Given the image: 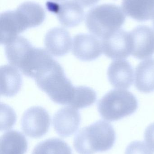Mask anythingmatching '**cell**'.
I'll return each mask as SVG.
<instances>
[{
  "label": "cell",
  "instance_id": "7a4b0ae2",
  "mask_svg": "<svg viewBox=\"0 0 154 154\" xmlns=\"http://www.w3.org/2000/svg\"><path fill=\"white\" fill-rule=\"evenodd\" d=\"M116 138L115 131L110 123L99 120L81 128L74 137L73 145L80 154H94L112 148Z\"/></svg>",
  "mask_w": 154,
  "mask_h": 154
},
{
  "label": "cell",
  "instance_id": "4fadbf2b",
  "mask_svg": "<svg viewBox=\"0 0 154 154\" xmlns=\"http://www.w3.org/2000/svg\"><path fill=\"white\" fill-rule=\"evenodd\" d=\"M107 75L109 82L117 88H128L134 82V69L125 60L113 61L108 69Z\"/></svg>",
  "mask_w": 154,
  "mask_h": 154
},
{
  "label": "cell",
  "instance_id": "5bb4252c",
  "mask_svg": "<svg viewBox=\"0 0 154 154\" xmlns=\"http://www.w3.org/2000/svg\"><path fill=\"white\" fill-rule=\"evenodd\" d=\"M1 43L6 45L27 29L25 24L15 11H7L1 14Z\"/></svg>",
  "mask_w": 154,
  "mask_h": 154
},
{
  "label": "cell",
  "instance_id": "7c38bea8",
  "mask_svg": "<svg viewBox=\"0 0 154 154\" xmlns=\"http://www.w3.org/2000/svg\"><path fill=\"white\" fill-rule=\"evenodd\" d=\"M72 39L67 30L55 28L49 30L44 38V45L47 51L53 56L62 57L70 51Z\"/></svg>",
  "mask_w": 154,
  "mask_h": 154
},
{
  "label": "cell",
  "instance_id": "603a6c76",
  "mask_svg": "<svg viewBox=\"0 0 154 154\" xmlns=\"http://www.w3.org/2000/svg\"><path fill=\"white\" fill-rule=\"evenodd\" d=\"M99 0H74L75 2L84 7H88L96 4Z\"/></svg>",
  "mask_w": 154,
  "mask_h": 154
},
{
  "label": "cell",
  "instance_id": "44dd1931",
  "mask_svg": "<svg viewBox=\"0 0 154 154\" xmlns=\"http://www.w3.org/2000/svg\"><path fill=\"white\" fill-rule=\"evenodd\" d=\"M1 109L3 111L4 119H7V124L6 129L11 128L16 121V116L13 109L5 104H1Z\"/></svg>",
  "mask_w": 154,
  "mask_h": 154
},
{
  "label": "cell",
  "instance_id": "7402d4cb",
  "mask_svg": "<svg viewBox=\"0 0 154 154\" xmlns=\"http://www.w3.org/2000/svg\"><path fill=\"white\" fill-rule=\"evenodd\" d=\"M144 138L147 145L154 152V123L146 128L144 133Z\"/></svg>",
  "mask_w": 154,
  "mask_h": 154
},
{
  "label": "cell",
  "instance_id": "ffe728a7",
  "mask_svg": "<svg viewBox=\"0 0 154 154\" xmlns=\"http://www.w3.org/2000/svg\"><path fill=\"white\" fill-rule=\"evenodd\" d=\"M125 154H153L152 150L143 141H134L126 149Z\"/></svg>",
  "mask_w": 154,
  "mask_h": 154
},
{
  "label": "cell",
  "instance_id": "ba28073f",
  "mask_svg": "<svg viewBox=\"0 0 154 154\" xmlns=\"http://www.w3.org/2000/svg\"><path fill=\"white\" fill-rule=\"evenodd\" d=\"M46 6L49 11L57 15L61 24L67 28L78 26L84 20V10L75 1H67L60 3L49 2Z\"/></svg>",
  "mask_w": 154,
  "mask_h": 154
},
{
  "label": "cell",
  "instance_id": "9a60e30c",
  "mask_svg": "<svg viewBox=\"0 0 154 154\" xmlns=\"http://www.w3.org/2000/svg\"><path fill=\"white\" fill-rule=\"evenodd\" d=\"M122 7L127 15L138 21L154 17V0H123Z\"/></svg>",
  "mask_w": 154,
  "mask_h": 154
},
{
  "label": "cell",
  "instance_id": "9c48e42d",
  "mask_svg": "<svg viewBox=\"0 0 154 154\" xmlns=\"http://www.w3.org/2000/svg\"><path fill=\"white\" fill-rule=\"evenodd\" d=\"M132 54L139 60L145 59L154 54V30L145 25L137 26L130 32Z\"/></svg>",
  "mask_w": 154,
  "mask_h": 154
},
{
  "label": "cell",
  "instance_id": "d4e9b609",
  "mask_svg": "<svg viewBox=\"0 0 154 154\" xmlns=\"http://www.w3.org/2000/svg\"><path fill=\"white\" fill-rule=\"evenodd\" d=\"M52 1H61V0H52Z\"/></svg>",
  "mask_w": 154,
  "mask_h": 154
},
{
  "label": "cell",
  "instance_id": "2e32d148",
  "mask_svg": "<svg viewBox=\"0 0 154 154\" xmlns=\"http://www.w3.org/2000/svg\"><path fill=\"white\" fill-rule=\"evenodd\" d=\"M1 94L12 97L19 92L22 84V79L16 68L9 65L1 67Z\"/></svg>",
  "mask_w": 154,
  "mask_h": 154
},
{
  "label": "cell",
  "instance_id": "30bf717a",
  "mask_svg": "<svg viewBox=\"0 0 154 154\" xmlns=\"http://www.w3.org/2000/svg\"><path fill=\"white\" fill-rule=\"evenodd\" d=\"M102 42L94 35L79 34L74 37L72 53L83 61H90L99 57L103 53Z\"/></svg>",
  "mask_w": 154,
  "mask_h": 154
},
{
  "label": "cell",
  "instance_id": "ac0fdd59",
  "mask_svg": "<svg viewBox=\"0 0 154 154\" xmlns=\"http://www.w3.org/2000/svg\"><path fill=\"white\" fill-rule=\"evenodd\" d=\"M28 142L24 135L16 130H10L1 137V154H25Z\"/></svg>",
  "mask_w": 154,
  "mask_h": 154
},
{
  "label": "cell",
  "instance_id": "e0dca14e",
  "mask_svg": "<svg viewBox=\"0 0 154 154\" xmlns=\"http://www.w3.org/2000/svg\"><path fill=\"white\" fill-rule=\"evenodd\" d=\"M135 86L143 93L154 91V59L146 60L138 64L136 69Z\"/></svg>",
  "mask_w": 154,
  "mask_h": 154
},
{
  "label": "cell",
  "instance_id": "d6986e66",
  "mask_svg": "<svg viewBox=\"0 0 154 154\" xmlns=\"http://www.w3.org/2000/svg\"><path fill=\"white\" fill-rule=\"evenodd\" d=\"M32 154H72V151L63 140L52 138L38 144L34 147Z\"/></svg>",
  "mask_w": 154,
  "mask_h": 154
},
{
  "label": "cell",
  "instance_id": "5b68a950",
  "mask_svg": "<svg viewBox=\"0 0 154 154\" xmlns=\"http://www.w3.org/2000/svg\"><path fill=\"white\" fill-rule=\"evenodd\" d=\"M5 56L9 63L29 77L39 53L40 48L33 47L24 37L18 36L5 45Z\"/></svg>",
  "mask_w": 154,
  "mask_h": 154
},
{
  "label": "cell",
  "instance_id": "8992f818",
  "mask_svg": "<svg viewBox=\"0 0 154 154\" xmlns=\"http://www.w3.org/2000/svg\"><path fill=\"white\" fill-rule=\"evenodd\" d=\"M51 118L48 111L41 106L28 109L21 119V128L24 134L32 137L39 138L49 131Z\"/></svg>",
  "mask_w": 154,
  "mask_h": 154
},
{
  "label": "cell",
  "instance_id": "8fae6325",
  "mask_svg": "<svg viewBox=\"0 0 154 154\" xmlns=\"http://www.w3.org/2000/svg\"><path fill=\"white\" fill-rule=\"evenodd\" d=\"M81 121L79 111L72 107L62 108L53 118V125L56 133L61 137H68L78 129Z\"/></svg>",
  "mask_w": 154,
  "mask_h": 154
},
{
  "label": "cell",
  "instance_id": "277c9868",
  "mask_svg": "<svg viewBox=\"0 0 154 154\" xmlns=\"http://www.w3.org/2000/svg\"><path fill=\"white\" fill-rule=\"evenodd\" d=\"M134 95L124 89H114L105 94L98 103V110L102 118L117 121L134 114L138 108Z\"/></svg>",
  "mask_w": 154,
  "mask_h": 154
},
{
  "label": "cell",
  "instance_id": "52a82bcc",
  "mask_svg": "<svg viewBox=\"0 0 154 154\" xmlns=\"http://www.w3.org/2000/svg\"><path fill=\"white\" fill-rule=\"evenodd\" d=\"M103 52L109 58L122 60L132 53V45L130 32L119 29L101 40Z\"/></svg>",
  "mask_w": 154,
  "mask_h": 154
},
{
  "label": "cell",
  "instance_id": "cb8c5ba5",
  "mask_svg": "<svg viewBox=\"0 0 154 154\" xmlns=\"http://www.w3.org/2000/svg\"><path fill=\"white\" fill-rule=\"evenodd\" d=\"M153 26L154 27V17L153 18Z\"/></svg>",
  "mask_w": 154,
  "mask_h": 154
},
{
  "label": "cell",
  "instance_id": "6da1fadb",
  "mask_svg": "<svg viewBox=\"0 0 154 154\" xmlns=\"http://www.w3.org/2000/svg\"><path fill=\"white\" fill-rule=\"evenodd\" d=\"M39 88L50 99L59 105L71 106L77 87H74L65 75L60 64L53 60L34 78Z\"/></svg>",
  "mask_w": 154,
  "mask_h": 154
},
{
  "label": "cell",
  "instance_id": "3957f363",
  "mask_svg": "<svg viewBox=\"0 0 154 154\" xmlns=\"http://www.w3.org/2000/svg\"><path fill=\"white\" fill-rule=\"evenodd\" d=\"M122 9L115 5H98L90 10L86 18V24L90 33L104 39L119 29L125 21Z\"/></svg>",
  "mask_w": 154,
  "mask_h": 154
}]
</instances>
